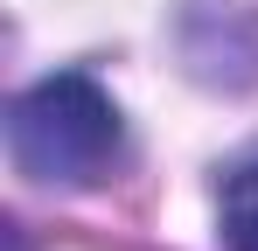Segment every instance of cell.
Wrapping results in <instances>:
<instances>
[{
	"instance_id": "2",
	"label": "cell",
	"mask_w": 258,
	"mask_h": 251,
	"mask_svg": "<svg viewBox=\"0 0 258 251\" xmlns=\"http://www.w3.org/2000/svg\"><path fill=\"white\" fill-rule=\"evenodd\" d=\"M174 42H181V63L203 84L244 91L258 77V14L244 0H188L174 21Z\"/></svg>"
},
{
	"instance_id": "1",
	"label": "cell",
	"mask_w": 258,
	"mask_h": 251,
	"mask_svg": "<svg viewBox=\"0 0 258 251\" xmlns=\"http://www.w3.org/2000/svg\"><path fill=\"white\" fill-rule=\"evenodd\" d=\"M7 154L35 189H98L126 154V119L98 77L56 70L7 105Z\"/></svg>"
},
{
	"instance_id": "3",
	"label": "cell",
	"mask_w": 258,
	"mask_h": 251,
	"mask_svg": "<svg viewBox=\"0 0 258 251\" xmlns=\"http://www.w3.org/2000/svg\"><path fill=\"white\" fill-rule=\"evenodd\" d=\"M216 244L258 251V154H244L223 174V189H216Z\"/></svg>"
}]
</instances>
